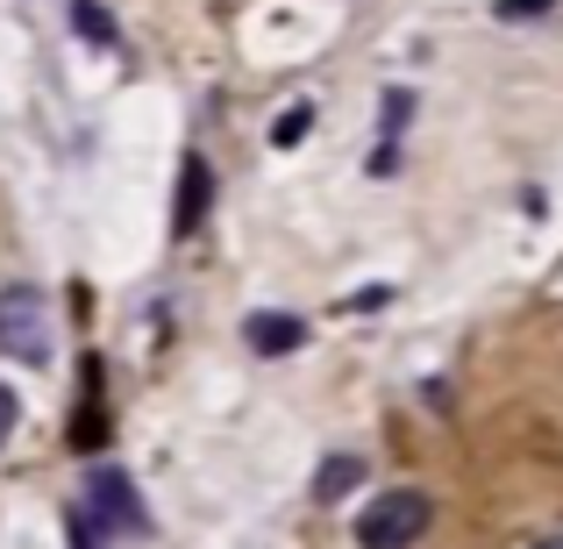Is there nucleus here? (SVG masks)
<instances>
[{"instance_id":"4","label":"nucleus","mask_w":563,"mask_h":549,"mask_svg":"<svg viewBox=\"0 0 563 549\" xmlns=\"http://www.w3.org/2000/svg\"><path fill=\"white\" fill-rule=\"evenodd\" d=\"M207 207H214V172H207L200 151L179 157V193H172V235H192L207 221Z\"/></svg>"},{"instance_id":"2","label":"nucleus","mask_w":563,"mask_h":549,"mask_svg":"<svg viewBox=\"0 0 563 549\" xmlns=\"http://www.w3.org/2000/svg\"><path fill=\"white\" fill-rule=\"evenodd\" d=\"M435 521V499L428 493H378L357 514V549H413Z\"/></svg>"},{"instance_id":"11","label":"nucleus","mask_w":563,"mask_h":549,"mask_svg":"<svg viewBox=\"0 0 563 549\" xmlns=\"http://www.w3.org/2000/svg\"><path fill=\"white\" fill-rule=\"evenodd\" d=\"M14 428H22V399L8 393V385H0V450H8V436Z\"/></svg>"},{"instance_id":"12","label":"nucleus","mask_w":563,"mask_h":549,"mask_svg":"<svg viewBox=\"0 0 563 549\" xmlns=\"http://www.w3.org/2000/svg\"><path fill=\"white\" fill-rule=\"evenodd\" d=\"M372 172H378V179H393V172H399V136H378V157H372Z\"/></svg>"},{"instance_id":"3","label":"nucleus","mask_w":563,"mask_h":549,"mask_svg":"<svg viewBox=\"0 0 563 549\" xmlns=\"http://www.w3.org/2000/svg\"><path fill=\"white\" fill-rule=\"evenodd\" d=\"M79 499H86V507H93L100 521L114 528V542H122V536H151V514H143V499H136V479H129V471H114V464L86 471Z\"/></svg>"},{"instance_id":"6","label":"nucleus","mask_w":563,"mask_h":549,"mask_svg":"<svg viewBox=\"0 0 563 549\" xmlns=\"http://www.w3.org/2000/svg\"><path fill=\"white\" fill-rule=\"evenodd\" d=\"M364 471H372V464H364L357 450H335V457H321V471H314V499H321V507L350 499V493L364 485Z\"/></svg>"},{"instance_id":"1","label":"nucleus","mask_w":563,"mask_h":549,"mask_svg":"<svg viewBox=\"0 0 563 549\" xmlns=\"http://www.w3.org/2000/svg\"><path fill=\"white\" fill-rule=\"evenodd\" d=\"M0 358L8 364H51V300L43 286H0Z\"/></svg>"},{"instance_id":"10","label":"nucleus","mask_w":563,"mask_h":549,"mask_svg":"<svg viewBox=\"0 0 563 549\" xmlns=\"http://www.w3.org/2000/svg\"><path fill=\"white\" fill-rule=\"evenodd\" d=\"M413 114V94L407 86H385V114H378V136H399V122Z\"/></svg>"},{"instance_id":"8","label":"nucleus","mask_w":563,"mask_h":549,"mask_svg":"<svg viewBox=\"0 0 563 549\" xmlns=\"http://www.w3.org/2000/svg\"><path fill=\"white\" fill-rule=\"evenodd\" d=\"M71 22L86 29V43H93V51H114V43H122V29H114V14L100 8V0H71Z\"/></svg>"},{"instance_id":"13","label":"nucleus","mask_w":563,"mask_h":549,"mask_svg":"<svg viewBox=\"0 0 563 549\" xmlns=\"http://www.w3.org/2000/svg\"><path fill=\"white\" fill-rule=\"evenodd\" d=\"M542 8H550V0H499L493 14H499V22H514V14H542Z\"/></svg>"},{"instance_id":"9","label":"nucleus","mask_w":563,"mask_h":549,"mask_svg":"<svg viewBox=\"0 0 563 549\" xmlns=\"http://www.w3.org/2000/svg\"><path fill=\"white\" fill-rule=\"evenodd\" d=\"M307 129H314V108H307V100H300V108H292V114H278V122H272V143H278V151H292V143H300Z\"/></svg>"},{"instance_id":"5","label":"nucleus","mask_w":563,"mask_h":549,"mask_svg":"<svg viewBox=\"0 0 563 549\" xmlns=\"http://www.w3.org/2000/svg\"><path fill=\"white\" fill-rule=\"evenodd\" d=\"M243 343L257 350V358H286V350L307 343V321H300V315H278V307H264V315L243 321Z\"/></svg>"},{"instance_id":"7","label":"nucleus","mask_w":563,"mask_h":549,"mask_svg":"<svg viewBox=\"0 0 563 549\" xmlns=\"http://www.w3.org/2000/svg\"><path fill=\"white\" fill-rule=\"evenodd\" d=\"M65 528H71V549H114V528L100 521L86 499H71V507H65Z\"/></svg>"},{"instance_id":"14","label":"nucleus","mask_w":563,"mask_h":549,"mask_svg":"<svg viewBox=\"0 0 563 549\" xmlns=\"http://www.w3.org/2000/svg\"><path fill=\"white\" fill-rule=\"evenodd\" d=\"M536 549H563V536H542V542H536Z\"/></svg>"}]
</instances>
